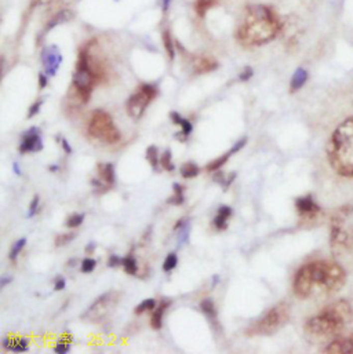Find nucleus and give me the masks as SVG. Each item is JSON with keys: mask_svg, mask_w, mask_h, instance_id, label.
<instances>
[{"mask_svg": "<svg viewBox=\"0 0 353 354\" xmlns=\"http://www.w3.org/2000/svg\"><path fill=\"white\" fill-rule=\"evenodd\" d=\"M69 352H71V342L60 339L58 343L54 346V353L57 354H68Z\"/></svg>", "mask_w": 353, "mask_h": 354, "instance_id": "obj_39", "label": "nucleus"}, {"mask_svg": "<svg viewBox=\"0 0 353 354\" xmlns=\"http://www.w3.org/2000/svg\"><path fill=\"white\" fill-rule=\"evenodd\" d=\"M157 97V89L153 84H142L134 94L127 100V115L132 120H139L144 116L146 108Z\"/></svg>", "mask_w": 353, "mask_h": 354, "instance_id": "obj_10", "label": "nucleus"}, {"mask_svg": "<svg viewBox=\"0 0 353 354\" xmlns=\"http://www.w3.org/2000/svg\"><path fill=\"white\" fill-rule=\"evenodd\" d=\"M76 233H73V232H66V233H62V235H60V236L55 238V245H58V247H61V245H66V244H69V242H72L75 238H76Z\"/></svg>", "mask_w": 353, "mask_h": 354, "instance_id": "obj_35", "label": "nucleus"}, {"mask_svg": "<svg viewBox=\"0 0 353 354\" xmlns=\"http://www.w3.org/2000/svg\"><path fill=\"white\" fill-rule=\"evenodd\" d=\"M331 248L334 252L347 254L353 248V222L351 208H341L331 219Z\"/></svg>", "mask_w": 353, "mask_h": 354, "instance_id": "obj_7", "label": "nucleus"}, {"mask_svg": "<svg viewBox=\"0 0 353 354\" xmlns=\"http://www.w3.org/2000/svg\"><path fill=\"white\" fill-rule=\"evenodd\" d=\"M157 306V303H156L155 299H145V301H142L139 305H138L137 307H135V314H142L145 313V312H153V309Z\"/></svg>", "mask_w": 353, "mask_h": 354, "instance_id": "obj_34", "label": "nucleus"}, {"mask_svg": "<svg viewBox=\"0 0 353 354\" xmlns=\"http://www.w3.org/2000/svg\"><path fill=\"white\" fill-rule=\"evenodd\" d=\"M234 154H235L234 150H232V149H229L228 152H225L224 154H221L220 157H217V159L213 160L211 163H209L206 168H207L209 171H218V170H221L222 167L227 164L228 160L231 159V157H232Z\"/></svg>", "mask_w": 353, "mask_h": 354, "instance_id": "obj_23", "label": "nucleus"}, {"mask_svg": "<svg viewBox=\"0 0 353 354\" xmlns=\"http://www.w3.org/2000/svg\"><path fill=\"white\" fill-rule=\"evenodd\" d=\"M120 298H121V294L119 291H115V289L102 294L82 314V320L91 323V324H100L114 313L116 306L119 305Z\"/></svg>", "mask_w": 353, "mask_h": 354, "instance_id": "obj_9", "label": "nucleus"}, {"mask_svg": "<svg viewBox=\"0 0 353 354\" xmlns=\"http://www.w3.org/2000/svg\"><path fill=\"white\" fill-rule=\"evenodd\" d=\"M200 310H202V313H203L204 316L209 319V321H211V323L217 324V320H218V312H217L216 303H214V301H213V299L206 298V299H203V301L200 302Z\"/></svg>", "mask_w": 353, "mask_h": 354, "instance_id": "obj_21", "label": "nucleus"}, {"mask_svg": "<svg viewBox=\"0 0 353 354\" xmlns=\"http://www.w3.org/2000/svg\"><path fill=\"white\" fill-rule=\"evenodd\" d=\"M65 287H66L65 278L60 277V278H57V280H55V283H54V289H55V291H62V289L65 288Z\"/></svg>", "mask_w": 353, "mask_h": 354, "instance_id": "obj_45", "label": "nucleus"}, {"mask_svg": "<svg viewBox=\"0 0 353 354\" xmlns=\"http://www.w3.org/2000/svg\"><path fill=\"white\" fill-rule=\"evenodd\" d=\"M163 46H164L166 53L168 54V58L174 59V57H175V47H174L173 39H171V35H170L168 30L163 32Z\"/></svg>", "mask_w": 353, "mask_h": 354, "instance_id": "obj_30", "label": "nucleus"}, {"mask_svg": "<svg viewBox=\"0 0 353 354\" xmlns=\"http://www.w3.org/2000/svg\"><path fill=\"white\" fill-rule=\"evenodd\" d=\"M290 320V305L286 302H280L273 307H270L261 319L250 325L247 330L248 337H269L281 330Z\"/></svg>", "mask_w": 353, "mask_h": 354, "instance_id": "obj_6", "label": "nucleus"}, {"mask_svg": "<svg viewBox=\"0 0 353 354\" xmlns=\"http://www.w3.org/2000/svg\"><path fill=\"white\" fill-rule=\"evenodd\" d=\"M347 273L341 266L330 260H315L304 265L295 273L294 294L301 299L333 295L344 287Z\"/></svg>", "mask_w": 353, "mask_h": 354, "instance_id": "obj_1", "label": "nucleus"}, {"mask_svg": "<svg viewBox=\"0 0 353 354\" xmlns=\"http://www.w3.org/2000/svg\"><path fill=\"white\" fill-rule=\"evenodd\" d=\"M87 132L93 139L102 142L105 145H115L121 138V134L115 124L114 118L102 109H97L91 113L90 120L87 124Z\"/></svg>", "mask_w": 353, "mask_h": 354, "instance_id": "obj_8", "label": "nucleus"}, {"mask_svg": "<svg viewBox=\"0 0 353 354\" xmlns=\"http://www.w3.org/2000/svg\"><path fill=\"white\" fill-rule=\"evenodd\" d=\"M170 3H171V0H163V10H164V11L168 8Z\"/></svg>", "mask_w": 353, "mask_h": 354, "instance_id": "obj_51", "label": "nucleus"}, {"mask_svg": "<svg viewBox=\"0 0 353 354\" xmlns=\"http://www.w3.org/2000/svg\"><path fill=\"white\" fill-rule=\"evenodd\" d=\"M25 245H26V238H25V237L18 238L17 241L12 244L11 249H10V255H8V258H10L11 262H15V260H17V258H18L19 254L22 252V249L25 248Z\"/></svg>", "mask_w": 353, "mask_h": 354, "instance_id": "obj_29", "label": "nucleus"}, {"mask_svg": "<svg viewBox=\"0 0 353 354\" xmlns=\"http://www.w3.org/2000/svg\"><path fill=\"white\" fill-rule=\"evenodd\" d=\"M177 232H178V238H180L181 244H185L189 240V221H186V224L181 226Z\"/></svg>", "mask_w": 353, "mask_h": 354, "instance_id": "obj_40", "label": "nucleus"}, {"mask_svg": "<svg viewBox=\"0 0 353 354\" xmlns=\"http://www.w3.org/2000/svg\"><path fill=\"white\" fill-rule=\"evenodd\" d=\"M177 265H178V255L175 252H170L163 262V272H173L174 269L177 267Z\"/></svg>", "mask_w": 353, "mask_h": 354, "instance_id": "obj_32", "label": "nucleus"}, {"mask_svg": "<svg viewBox=\"0 0 353 354\" xmlns=\"http://www.w3.org/2000/svg\"><path fill=\"white\" fill-rule=\"evenodd\" d=\"M61 146H62V149H64V152H65L66 154H71L73 152L71 143H69L68 139H65V138H61Z\"/></svg>", "mask_w": 353, "mask_h": 354, "instance_id": "obj_44", "label": "nucleus"}, {"mask_svg": "<svg viewBox=\"0 0 353 354\" xmlns=\"http://www.w3.org/2000/svg\"><path fill=\"white\" fill-rule=\"evenodd\" d=\"M97 171H98V177L91 181V185L98 190L104 188L105 192H107L116 182L115 165L112 163H102V164L97 165Z\"/></svg>", "mask_w": 353, "mask_h": 354, "instance_id": "obj_12", "label": "nucleus"}, {"mask_svg": "<svg viewBox=\"0 0 353 354\" xmlns=\"http://www.w3.org/2000/svg\"><path fill=\"white\" fill-rule=\"evenodd\" d=\"M96 267H97V260L94 259V258H91V256H87V258H84V259L82 260L80 270H82V273L89 274V273L94 272Z\"/></svg>", "mask_w": 353, "mask_h": 354, "instance_id": "obj_36", "label": "nucleus"}, {"mask_svg": "<svg viewBox=\"0 0 353 354\" xmlns=\"http://www.w3.org/2000/svg\"><path fill=\"white\" fill-rule=\"evenodd\" d=\"M47 83V75H46V73H40V75H39V87H40V90L46 89Z\"/></svg>", "mask_w": 353, "mask_h": 354, "instance_id": "obj_46", "label": "nucleus"}, {"mask_svg": "<svg viewBox=\"0 0 353 354\" xmlns=\"http://www.w3.org/2000/svg\"><path fill=\"white\" fill-rule=\"evenodd\" d=\"M73 17V14L71 11H68V10H64V11H60L58 14H55L54 17H53V19L50 21L47 24V28H46V32L50 29H53L54 26H57V25L62 24V22H66V21H69L71 18Z\"/></svg>", "mask_w": 353, "mask_h": 354, "instance_id": "obj_27", "label": "nucleus"}, {"mask_svg": "<svg viewBox=\"0 0 353 354\" xmlns=\"http://www.w3.org/2000/svg\"><path fill=\"white\" fill-rule=\"evenodd\" d=\"M218 283H220V277H218V276H217V274H216V276L213 277V284H211V287L214 288V287H216V285H217V284H218Z\"/></svg>", "mask_w": 353, "mask_h": 354, "instance_id": "obj_52", "label": "nucleus"}, {"mask_svg": "<svg viewBox=\"0 0 353 354\" xmlns=\"http://www.w3.org/2000/svg\"><path fill=\"white\" fill-rule=\"evenodd\" d=\"M353 319L351 303L338 299L322 309L316 316L308 319L304 331L312 341H324L337 337Z\"/></svg>", "mask_w": 353, "mask_h": 354, "instance_id": "obj_3", "label": "nucleus"}, {"mask_svg": "<svg viewBox=\"0 0 353 354\" xmlns=\"http://www.w3.org/2000/svg\"><path fill=\"white\" fill-rule=\"evenodd\" d=\"M84 219H86V215H84V214H72L69 218L66 219L65 226L68 229H76V228H79L80 225L83 224Z\"/></svg>", "mask_w": 353, "mask_h": 354, "instance_id": "obj_33", "label": "nucleus"}, {"mask_svg": "<svg viewBox=\"0 0 353 354\" xmlns=\"http://www.w3.org/2000/svg\"><path fill=\"white\" fill-rule=\"evenodd\" d=\"M96 73L93 71L89 59V51L87 48H83L79 53L78 62H76V69L73 73L72 80V94L73 100L80 105L87 104L91 98L93 90L98 84Z\"/></svg>", "mask_w": 353, "mask_h": 354, "instance_id": "obj_5", "label": "nucleus"}, {"mask_svg": "<svg viewBox=\"0 0 353 354\" xmlns=\"http://www.w3.org/2000/svg\"><path fill=\"white\" fill-rule=\"evenodd\" d=\"M40 208V197L39 196H33V199L30 201L29 207H28V213H26V218H33Z\"/></svg>", "mask_w": 353, "mask_h": 354, "instance_id": "obj_38", "label": "nucleus"}, {"mask_svg": "<svg viewBox=\"0 0 353 354\" xmlns=\"http://www.w3.org/2000/svg\"><path fill=\"white\" fill-rule=\"evenodd\" d=\"M327 159L338 175L353 178V118L335 128L327 143Z\"/></svg>", "mask_w": 353, "mask_h": 354, "instance_id": "obj_4", "label": "nucleus"}, {"mask_svg": "<svg viewBox=\"0 0 353 354\" xmlns=\"http://www.w3.org/2000/svg\"><path fill=\"white\" fill-rule=\"evenodd\" d=\"M217 0H196V11H198L199 15L203 17L206 11L214 6Z\"/></svg>", "mask_w": 353, "mask_h": 354, "instance_id": "obj_37", "label": "nucleus"}, {"mask_svg": "<svg viewBox=\"0 0 353 354\" xmlns=\"http://www.w3.org/2000/svg\"><path fill=\"white\" fill-rule=\"evenodd\" d=\"M174 195L167 200V204L171 206H181L185 201V195H184V186L180 183H174L173 185Z\"/></svg>", "mask_w": 353, "mask_h": 354, "instance_id": "obj_25", "label": "nucleus"}, {"mask_svg": "<svg viewBox=\"0 0 353 354\" xmlns=\"http://www.w3.org/2000/svg\"><path fill=\"white\" fill-rule=\"evenodd\" d=\"M295 208L302 217H315L317 214L320 213V208L317 206L316 203L313 201L311 196H305V197H298L295 200Z\"/></svg>", "mask_w": 353, "mask_h": 354, "instance_id": "obj_15", "label": "nucleus"}, {"mask_svg": "<svg viewBox=\"0 0 353 354\" xmlns=\"http://www.w3.org/2000/svg\"><path fill=\"white\" fill-rule=\"evenodd\" d=\"M11 283H12L11 276H1V277H0V288H4V287H7L8 284Z\"/></svg>", "mask_w": 353, "mask_h": 354, "instance_id": "obj_47", "label": "nucleus"}, {"mask_svg": "<svg viewBox=\"0 0 353 354\" xmlns=\"http://www.w3.org/2000/svg\"><path fill=\"white\" fill-rule=\"evenodd\" d=\"M146 160L149 161L152 168H157V165L160 164V156H159V149L156 148L155 145H150L149 148L146 149V154H145Z\"/></svg>", "mask_w": 353, "mask_h": 354, "instance_id": "obj_28", "label": "nucleus"}, {"mask_svg": "<svg viewBox=\"0 0 353 354\" xmlns=\"http://www.w3.org/2000/svg\"><path fill=\"white\" fill-rule=\"evenodd\" d=\"M12 172H14L17 177H21V175H22V171H21V168H19L18 163H14V164H12Z\"/></svg>", "mask_w": 353, "mask_h": 354, "instance_id": "obj_48", "label": "nucleus"}, {"mask_svg": "<svg viewBox=\"0 0 353 354\" xmlns=\"http://www.w3.org/2000/svg\"><path fill=\"white\" fill-rule=\"evenodd\" d=\"M44 148L40 128L39 127H30L22 134V139L19 143V152L21 153H36Z\"/></svg>", "mask_w": 353, "mask_h": 354, "instance_id": "obj_11", "label": "nucleus"}, {"mask_svg": "<svg viewBox=\"0 0 353 354\" xmlns=\"http://www.w3.org/2000/svg\"><path fill=\"white\" fill-rule=\"evenodd\" d=\"M1 346L4 350L11 353H25L29 350V341L25 338L6 337L1 342Z\"/></svg>", "mask_w": 353, "mask_h": 354, "instance_id": "obj_16", "label": "nucleus"}, {"mask_svg": "<svg viewBox=\"0 0 353 354\" xmlns=\"http://www.w3.org/2000/svg\"><path fill=\"white\" fill-rule=\"evenodd\" d=\"M279 18L269 7L254 4L247 7L241 24L237 28L236 37L241 46L258 47L269 43L280 32Z\"/></svg>", "mask_w": 353, "mask_h": 354, "instance_id": "obj_2", "label": "nucleus"}, {"mask_svg": "<svg viewBox=\"0 0 353 354\" xmlns=\"http://www.w3.org/2000/svg\"><path fill=\"white\" fill-rule=\"evenodd\" d=\"M217 68H218V62L213 57L202 55V57H196L193 61V69H195L196 75L209 73V72L216 71Z\"/></svg>", "mask_w": 353, "mask_h": 354, "instance_id": "obj_17", "label": "nucleus"}, {"mask_svg": "<svg viewBox=\"0 0 353 354\" xmlns=\"http://www.w3.org/2000/svg\"><path fill=\"white\" fill-rule=\"evenodd\" d=\"M234 210L229 206H221L217 211V215L213 219V225L217 231H225L228 228V221L232 217Z\"/></svg>", "mask_w": 353, "mask_h": 354, "instance_id": "obj_18", "label": "nucleus"}, {"mask_svg": "<svg viewBox=\"0 0 353 354\" xmlns=\"http://www.w3.org/2000/svg\"><path fill=\"white\" fill-rule=\"evenodd\" d=\"M170 118H171V121H173L174 124H178V125H180V134L182 135V141H185L186 138L192 134V131H193V124H192L188 118H182L180 113L177 112L170 113Z\"/></svg>", "mask_w": 353, "mask_h": 354, "instance_id": "obj_20", "label": "nucleus"}, {"mask_svg": "<svg viewBox=\"0 0 353 354\" xmlns=\"http://www.w3.org/2000/svg\"><path fill=\"white\" fill-rule=\"evenodd\" d=\"M43 102H44V101H43V100H39V101H36V102H33V104L30 105L29 111H28V118H35V116H36L37 113L40 112V109H42Z\"/></svg>", "mask_w": 353, "mask_h": 354, "instance_id": "obj_41", "label": "nucleus"}, {"mask_svg": "<svg viewBox=\"0 0 353 354\" xmlns=\"http://www.w3.org/2000/svg\"><path fill=\"white\" fill-rule=\"evenodd\" d=\"M252 76H254V71H252L250 66H247V68H244L243 72L239 75V80L240 82H248Z\"/></svg>", "mask_w": 353, "mask_h": 354, "instance_id": "obj_42", "label": "nucleus"}, {"mask_svg": "<svg viewBox=\"0 0 353 354\" xmlns=\"http://www.w3.org/2000/svg\"><path fill=\"white\" fill-rule=\"evenodd\" d=\"M200 172V168L196 163L193 161H188L185 164L181 165L180 168V174L182 178H186V179H192V178H196Z\"/></svg>", "mask_w": 353, "mask_h": 354, "instance_id": "obj_24", "label": "nucleus"}, {"mask_svg": "<svg viewBox=\"0 0 353 354\" xmlns=\"http://www.w3.org/2000/svg\"><path fill=\"white\" fill-rule=\"evenodd\" d=\"M42 62L44 66V73L47 76H55L62 64V55L57 46H48L43 48Z\"/></svg>", "mask_w": 353, "mask_h": 354, "instance_id": "obj_13", "label": "nucleus"}, {"mask_svg": "<svg viewBox=\"0 0 353 354\" xmlns=\"http://www.w3.org/2000/svg\"><path fill=\"white\" fill-rule=\"evenodd\" d=\"M308 80V72L304 69V68H298L297 71L294 72L293 77H291V83H290V90L291 93H295L298 91L299 89L304 87V84Z\"/></svg>", "mask_w": 353, "mask_h": 354, "instance_id": "obj_22", "label": "nucleus"}, {"mask_svg": "<svg viewBox=\"0 0 353 354\" xmlns=\"http://www.w3.org/2000/svg\"><path fill=\"white\" fill-rule=\"evenodd\" d=\"M160 165L166 171H174L175 170V165L173 163V153H171L170 149L164 150V153L160 154Z\"/></svg>", "mask_w": 353, "mask_h": 354, "instance_id": "obj_31", "label": "nucleus"}, {"mask_svg": "<svg viewBox=\"0 0 353 354\" xmlns=\"http://www.w3.org/2000/svg\"><path fill=\"white\" fill-rule=\"evenodd\" d=\"M94 249H96V244H94V242L87 244V245H86V254H93Z\"/></svg>", "mask_w": 353, "mask_h": 354, "instance_id": "obj_49", "label": "nucleus"}, {"mask_svg": "<svg viewBox=\"0 0 353 354\" xmlns=\"http://www.w3.org/2000/svg\"><path fill=\"white\" fill-rule=\"evenodd\" d=\"M121 266H123L124 272H126L127 274H130V276H135L138 273V262L134 255H127V256H124L123 260H121Z\"/></svg>", "mask_w": 353, "mask_h": 354, "instance_id": "obj_26", "label": "nucleus"}, {"mask_svg": "<svg viewBox=\"0 0 353 354\" xmlns=\"http://www.w3.org/2000/svg\"><path fill=\"white\" fill-rule=\"evenodd\" d=\"M121 260H123V258H120V256H118V255H111L108 259V267L121 266Z\"/></svg>", "mask_w": 353, "mask_h": 354, "instance_id": "obj_43", "label": "nucleus"}, {"mask_svg": "<svg viewBox=\"0 0 353 354\" xmlns=\"http://www.w3.org/2000/svg\"><path fill=\"white\" fill-rule=\"evenodd\" d=\"M170 305H171L170 301H162L160 303H157V306L153 309V313H152V317H150V325H152L153 330H162L163 317H164V313H166V310H167V307Z\"/></svg>", "mask_w": 353, "mask_h": 354, "instance_id": "obj_19", "label": "nucleus"}, {"mask_svg": "<svg viewBox=\"0 0 353 354\" xmlns=\"http://www.w3.org/2000/svg\"><path fill=\"white\" fill-rule=\"evenodd\" d=\"M324 353H353V335L335 338L323 349Z\"/></svg>", "mask_w": 353, "mask_h": 354, "instance_id": "obj_14", "label": "nucleus"}, {"mask_svg": "<svg viewBox=\"0 0 353 354\" xmlns=\"http://www.w3.org/2000/svg\"><path fill=\"white\" fill-rule=\"evenodd\" d=\"M48 170H50L51 172H57L58 170H60V165H58V164H51L50 167H48Z\"/></svg>", "mask_w": 353, "mask_h": 354, "instance_id": "obj_50", "label": "nucleus"}]
</instances>
